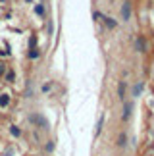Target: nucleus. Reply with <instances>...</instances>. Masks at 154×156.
<instances>
[{
    "label": "nucleus",
    "instance_id": "1",
    "mask_svg": "<svg viewBox=\"0 0 154 156\" xmlns=\"http://www.w3.org/2000/svg\"><path fill=\"white\" fill-rule=\"evenodd\" d=\"M33 121V124H37V125H41V129H46L48 127V124H46V119L42 118V116H31V118H29Z\"/></svg>",
    "mask_w": 154,
    "mask_h": 156
},
{
    "label": "nucleus",
    "instance_id": "2",
    "mask_svg": "<svg viewBox=\"0 0 154 156\" xmlns=\"http://www.w3.org/2000/svg\"><path fill=\"white\" fill-rule=\"evenodd\" d=\"M122 18H123V21H127V19L131 18V4H129V2H123V6H122Z\"/></svg>",
    "mask_w": 154,
    "mask_h": 156
},
{
    "label": "nucleus",
    "instance_id": "3",
    "mask_svg": "<svg viewBox=\"0 0 154 156\" xmlns=\"http://www.w3.org/2000/svg\"><path fill=\"white\" fill-rule=\"evenodd\" d=\"M131 110H133V104H131V102H125V106H123V114H122V118H123V119H129Z\"/></svg>",
    "mask_w": 154,
    "mask_h": 156
},
{
    "label": "nucleus",
    "instance_id": "4",
    "mask_svg": "<svg viewBox=\"0 0 154 156\" xmlns=\"http://www.w3.org/2000/svg\"><path fill=\"white\" fill-rule=\"evenodd\" d=\"M135 46H137V50H139V52H145V50H146V42H145V39L139 37V39L135 41Z\"/></svg>",
    "mask_w": 154,
    "mask_h": 156
},
{
    "label": "nucleus",
    "instance_id": "5",
    "mask_svg": "<svg viewBox=\"0 0 154 156\" xmlns=\"http://www.w3.org/2000/svg\"><path fill=\"white\" fill-rule=\"evenodd\" d=\"M117 97L122 98V100L125 98V81H120V83H117Z\"/></svg>",
    "mask_w": 154,
    "mask_h": 156
},
{
    "label": "nucleus",
    "instance_id": "6",
    "mask_svg": "<svg viewBox=\"0 0 154 156\" xmlns=\"http://www.w3.org/2000/svg\"><path fill=\"white\" fill-rule=\"evenodd\" d=\"M8 104H10V97L8 95H2V97H0V108H6Z\"/></svg>",
    "mask_w": 154,
    "mask_h": 156
},
{
    "label": "nucleus",
    "instance_id": "7",
    "mask_svg": "<svg viewBox=\"0 0 154 156\" xmlns=\"http://www.w3.org/2000/svg\"><path fill=\"white\" fill-rule=\"evenodd\" d=\"M102 125H104V114H100V118H98V124H96V135H100V131H102Z\"/></svg>",
    "mask_w": 154,
    "mask_h": 156
},
{
    "label": "nucleus",
    "instance_id": "8",
    "mask_svg": "<svg viewBox=\"0 0 154 156\" xmlns=\"http://www.w3.org/2000/svg\"><path fill=\"white\" fill-rule=\"evenodd\" d=\"M10 133L14 135V137H19V135H21V129H19L18 125H10Z\"/></svg>",
    "mask_w": 154,
    "mask_h": 156
},
{
    "label": "nucleus",
    "instance_id": "9",
    "mask_svg": "<svg viewBox=\"0 0 154 156\" xmlns=\"http://www.w3.org/2000/svg\"><path fill=\"white\" fill-rule=\"evenodd\" d=\"M104 23H106V27H110V29H114L117 25L116 19H112V18H104Z\"/></svg>",
    "mask_w": 154,
    "mask_h": 156
},
{
    "label": "nucleus",
    "instance_id": "10",
    "mask_svg": "<svg viewBox=\"0 0 154 156\" xmlns=\"http://www.w3.org/2000/svg\"><path fill=\"white\" fill-rule=\"evenodd\" d=\"M117 145H120V147H127V135H125V133L120 135V139H117Z\"/></svg>",
    "mask_w": 154,
    "mask_h": 156
},
{
    "label": "nucleus",
    "instance_id": "11",
    "mask_svg": "<svg viewBox=\"0 0 154 156\" xmlns=\"http://www.w3.org/2000/svg\"><path fill=\"white\" fill-rule=\"evenodd\" d=\"M141 91H143V83H137L135 87H133V97H139Z\"/></svg>",
    "mask_w": 154,
    "mask_h": 156
},
{
    "label": "nucleus",
    "instance_id": "12",
    "mask_svg": "<svg viewBox=\"0 0 154 156\" xmlns=\"http://www.w3.org/2000/svg\"><path fill=\"white\" fill-rule=\"evenodd\" d=\"M29 58H31V60L39 58V50H37V48H31V50H29Z\"/></svg>",
    "mask_w": 154,
    "mask_h": 156
},
{
    "label": "nucleus",
    "instance_id": "13",
    "mask_svg": "<svg viewBox=\"0 0 154 156\" xmlns=\"http://www.w3.org/2000/svg\"><path fill=\"white\" fill-rule=\"evenodd\" d=\"M14 77H15V75H14V71H8V73H6V81H8V83H12V81H14Z\"/></svg>",
    "mask_w": 154,
    "mask_h": 156
},
{
    "label": "nucleus",
    "instance_id": "14",
    "mask_svg": "<svg viewBox=\"0 0 154 156\" xmlns=\"http://www.w3.org/2000/svg\"><path fill=\"white\" fill-rule=\"evenodd\" d=\"M50 89H52V85H50V83H44V85H42V92H48Z\"/></svg>",
    "mask_w": 154,
    "mask_h": 156
},
{
    "label": "nucleus",
    "instance_id": "15",
    "mask_svg": "<svg viewBox=\"0 0 154 156\" xmlns=\"http://www.w3.org/2000/svg\"><path fill=\"white\" fill-rule=\"evenodd\" d=\"M35 12H37V14H39V16H42V14H44V8H42V6H41V4H39V6H37V8H35Z\"/></svg>",
    "mask_w": 154,
    "mask_h": 156
},
{
    "label": "nucleus",
    "instance_id": "16",
    "mask_svg": "<svg viewBox=\"0 0 154 156\" xmlns=\"http://www.w3.org/2000/svg\"><path fill=\"white\" fill-rule=\"evenodd\" d=\"M29 44L35 48V44H37V37H31V41H29Z\"/></svg>",
    "mask_w": 154,
    "mask_h": 156
},
{
    "label": "nucleus",
    "instance_id": "17",
    "mask_svg": "<svg viewBox=\"0 0 154 156\" xmlns=\"http://www.w3.org/2000/svg\"><path fill=\"white\" fill-rule=\"evenodd\" d=\"M2 73H4V66L0 64V75H2Z\"/></svg>",
    "mask_w": 154,
    "mask_h": 156
}]
</instances>
